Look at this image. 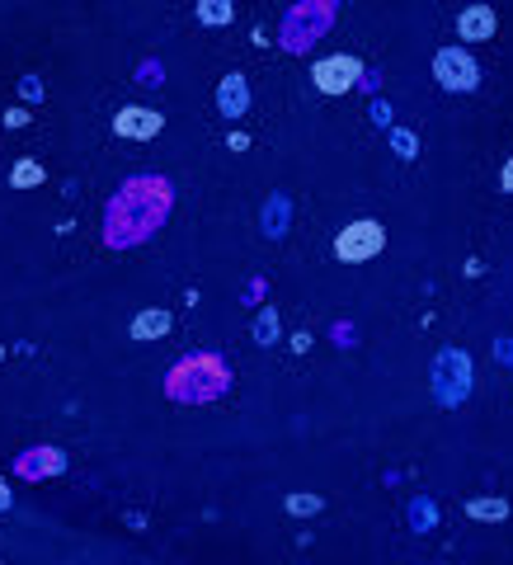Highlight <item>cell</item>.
<instances>
[{
    "label": "cell",
    "instance_id": "cell-1",
    "mask_svg": "<svg viewBox=\"0 0 513 565\" xmlns=\"http://www.w3.org/2000/svg\"><path fill=\"white\" fill-rule=\"evenodd\" d=\"M434 76H438V86L443 90H476V80H481V66H476V57H467L461 47H448V53H438L434 57Z\"/></svg>",
    "mask_w": 513,
    "mask_h": 565
},
{
    "label": "cell",
    "instance_id": "cell-2",
    "mask_svg": "<svg viewBox=\"0 0 513 565\" xmlns=\"http://www.w3.org/2000/svg\"><path fill=\"white\" fill-rule=\"evenodd\" d=\"M434 387L443 396V405H457L461 396L471 391V363L457 354V348H448L438 363H434Z\"/></svg>",
    "mask_w": 513,
    "mask_h": 565
},
{
    "label": "cell",
    "instance_id": "cell-3",
    "mask_svg": "<svg viewBox=\"0 0 513 565\" xmlns=\"http://www.w3.org/2000/svg\"><path fill=\"white\" fill-rule=\"evenodd\" d=\"M382 226H377V222H362V226H349V231H344V236L335 241V250H339V259H372L377 250H382Z\"/></svg>",
    "mask_w": 513,
    "mask_h": 565
},
{
    "label": "cell",
    "instance_id": "cell-4",
    "mask_svg": "<svg viewBox=\"0 0 513 565\" xmlns=\"http://www.w3.org/2000/svg\"><path fill=\"white\" fill-rule=\"evenodd\" d=\"M358 57H325V61H316V86L325 90V94H344L358 80Z\"/></svg>",
    "mask_w": 513,
    "mask_h": 565
},
{
    "label": "cell",
    "instance_id": "cell-5",
    "mask_svg": "<svg viewBox=\"0 0 513 565\" xmlns=\"http://www.w3.org/2000/svg\"><path fill=\"white\" fill-rule=\"evenodd\" d=\"M156 127H160V113H146V109H123L118 113L123 137H156Z\"/></svg>",
    "mask_w": 513,
    "mask_h": 565
},
{
    "label": "cell",
    "instance_id": "cell-6",
    "mask_svg": "<svg viewBox=\"0 0 513 565\" xmlns=\"http://www.w3.org/2000/svg\"><path fill=\"white\" fill-rule=\"evenodd\" d=\"M165 330H170V315L165 311H142L137 321H132V335H142V340H156Z\"/></svg>",
    "mask_w": 513,
    "mask_h": 565
},
{
    "label": "cell",
    "instance_id": "cell-7",
    "mask_svg": "<svg viewBox=\"0 0 513 565\" xmlns=\"http://www.w3.org/2000/svg\"><path fill=\"white\" fill-rule=\"evenodd\" d=\"M494 33V14L490 10H467L461 14V38H485Z\"/></svg>",
    "mask_w": 513,
    "mask_h": 565
},
{
    "label": "cell",
    "instance_id": "cell-8",
    "mask_svg": "<svg viewBox=\"0 0 513 565\" xmlns=\"http://www.w3.org/2000/svg\"><path fill=\"white\" fill-rule=\"evenodd\" d=\"M467 509H471V519H485V523H500L504 513H509V504H504V500H471Z\"/></svg>",
    "mask_w": 513,
    "mask_h": 565
},
{
    "label": "cell",
    "instance_id": "cell-9",
    "mask_svg": "<svg viewBox=\"0 0 513 565\" xmlns=\"http://www.w3.org/2000/svg\"><path fill=\"white\" fill-rule=\"evenodd\" d=\"M316 509H321L316 495H292V500H288V513H297V519H311Z\"/></svg>",
    "mask_w": 513,
    "mask_h": 565
},
{
    "label": "cell",
    "instance_id": "cell-10",
    "mask_svg": "<svg viewBox=\"0 0 513 565\" xmlns=\"http://www.w3.org/2000/svg\"><path fill=\"white\" fill-rule=\"evenodd\" d=\"M38 165H20V170H14V184H38Z\"/></svg>",
    "mask_w": 513,
    "mask_h": 565
},
{
    "label": "cell",
    "instance_id": "cell-11",
    "mask_svg": "<svg viewBox=\"0 0 513 565\" xmlns=\"http://www.w3.org/2000/svg\"><path fill=\"white\" fill-rule=\"evenodd\" d=\"M236 94H240V80H226V99H222L226 113H236V109H240V99H236Z\"/></svg>",
    "mask_w": 513,
    "mask_h": 565
},
{
    "label": "cell",
    "instance_id": "cell-12",
    "mask_svg": "<svg viewBox=\"0 0 513 565\" xmlns=\"http://www.w3.org/2000/svg\"><path fill=\"white\" fill-rule=\"evenodd\" d=\"M10 509V495H5V486H0V513H5Z\"/></svg>",
    "mask_w": 513,
    "mask_h": 565
},
{
    "label": "cell",
    "instance_id": "cell-13",
    "mask_svg": "<svg viewBox=\"0 0 513 565\" xmlns=\"http://www.w3.org/2000/svg\"><path fill=\"white\" fill-rule=\"evenodd\" d=\"M504 184H509V189H513V160H509V175H504Z\"/></svg>",
    "mask_w": 513,
    "mask_h": 565
}]
</instances>
